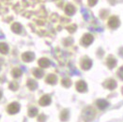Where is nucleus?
Here are the masks:
<instances>
[{
    "label": "nucleus",
    "instance_id": "nucleus-1",
    "mask_svg": "<svg viewBox=\"0 0 123 122\" xmlns=\"http://www.w3.org/2000/svg\"><path fill=\"white\" fill-rule=\"evenodd\" d=\"M95 115H96V113H95V110L93 109L92 107H86L83 111L82 117L85 122H89L94 119Z\"/></svg>",
    "mask_w": 123,
    "mask_h": 122
},
{
    "label": "nucleus",
    "instance_id": "nucleus-2",
    "mask_svg": "<svg viewBox=\"0 0 123 122\" xmlns=\"http://www.w3.org/2000/svg\"><path fill=\"white\" fill-rule=\"evenodd\" d=\"M120 24V21L118 19L117 16H111L108 20V26L112 29H116L119 26Z\"/></svg>",
    "mask_w": 123,
    "mask_h": 122
},
{
    "label": "nucleus",
    "instance_id": "nucleus-3",
    "mask_svg": "<svg viewBox=\"0 0 123 122\" xmlns=\"http://www.w3.org/2000/svg\"><path fill=\"white\" fill-rule=\"evenodd\" d=\"M93 40H94V38L91 34H85L81 40V42L84 46H88L93 42Z\"/></svg>",
    "mask_w": 123,
    "mask_h": 122
},
{
    "label": "nucleus",
    "instance_id": "nucleus-4",
    "mask_svg": "<svg viewBox=\"0 0 123 122\" xmlns=\"http://www.w3.org/2000/svg\"><path fill=\"white\" fill-rule=\"evenodd\" d=\"M19 110H20V105H19V103H17V102H12V103H10V105H9V107H8V112L10 113V115H13V114L18 113Z\"/></svg>",
    "mask_w": 123,
    "mask_h": 122
},
{
    "label": "nucleus",
    "instance_id": "nucleus-5",
    "mask_svg": "<svg viewBox=\"0 0 123 122\" xmlns=\"http://www.w3.org/2000/svg\"><path fill=\"white\" fill-rule=\"evenodd\" d=\"M103 86L109 90H113L117 87V82L114 79H108L103 83Z\"/></svg>",
    "mask_w": 123,
    "mask_h": 122
},
{
    "label": "nucleus",
    "instance_id": "nucleus-6",
    "mask_svg": "<svg viewBox=\"0 0 123 122\" xmlns=\"http://www.w3.org/2000/svg\"><path fill=\"white\" fill-rule=\"evenodd\" d=\"M91 66H92V61L90 60L89 58H87V57L83 58L82 61H81V67H82L83 70L87 71V70H89L91 68Z\"/></svg>",
    "mask_w": 123,
    "mask_h": 122
},
{
    "label": "nucleus",
    "instance_id": "nucleus-7",
    "mask_svg": "<svg viewBox=\"0 0 123 122\" xmlns=\"http://www.w3.org/2000/svg\"><path fill=\"white\" fill-rule=\"evenodd\" d=\"M76 89H77V91L81 92H86L87 90V85H86V82L84 81H78L76 83Z\"/></svg>",
    "mask_w": 123,
    "mask_h": 122
},
{
    "label": "nucleus",
    "instance_id": "nucleus-8",
    "mask_svg": "<svg viewBox=\"0 0 123 122\" xmlns=\"http://www.w3.org/2000/svg\"><path fill=\"white\" fill-rule=\"evenodd\" d=\"M106 65L108 66L109 69H113L114 67H116V65H117V59L112 55H109L106 59Z\"/></svg>",
    "mask_w": 123,
    "mask_h": 122
},
{
    "label": "nucleus",
    "instance_id": "nucleus-9",
    "mask_svg": "<svg viewBox=\"0 0 123 122\" xmlns=\"http://www.w3.org/2000/svg\"><path fill=\"white\" fill-rule=\"evenodd\" d=\"M108 105H109L108 102L105 101V100H103V99H101V100H98V101H97V106H98V108L101 109V110H104L105 108L108 107Z\"/></svg>",
    "mask_w": 123,
    "mask_h": 122
},
{
    "label": "nucleus",
    "instance_id": "nucleus-10",
    "mask_svg": "<svg viewBox=\"0 0 123 122\" xmlns=\"http://www.w3.org/2000/svg\"><path fill=\"white\" fill-rule=\"evenodd\" d=\"M50 103H51V98L48 95L42 96L40 100V104L41 106H46V105H49Z\"/></svg>",
    "mask_w": 123,
    "mask_h": 122
},
{
    "label": "nucleus",
    "instance_id": "nucleus-11",
    "mask_svg": "<svg viewBox=\"0 0 123 122\" xmlns=\"http://www.w3.org/2000/svg\"><path fill=\"white\" fill-rule=\"evenodd\" d=\"M23 59L25 61V62H29L34 59V54L30 53V52H27V53H25L23 55H22Z\"/></svg>",
    "mask_w": 123,
    "mask_h": 122
},
{
    "label": "nucleus",
    "instance_id": "nucleus-12",
    "mask_svg": "<svg viewBox=\"0 0 123 122\" xmlns=\"http://www.w3.org/2000/svg\"><path fill=\"white\" fill-rule=\"evenodd\" d=\"M39 65L42 68H47L50 65V61L48 60L47 58H41L39 61Z\"/></svg>",
    "mask_w": 123,
    "mask_h": 122
},
{
    "label": "nucleus",
    "instance_id": "nucleus-13",
    "mask_svg": "<svg viewBox=\"0 0 123 122\" xmlns=\"http://www.w3.org/2000/svg\"><path fill=\"white\" fill-rule=\"evenodd\" d=\"M68 118H69V111L65 109L60 114V119H61L62 121H66Z\"/></svg>",
    "mask_w": 123,
    "mask_h": 122
},
{
    "label": "nucleus",
    "instance_id": "nucleus-14",
    "mask_svg": "<svg viewBox=\"0 0 123 122\" xmlns=\"http://www.w3.org/2000/svg\"><path fill=\"white\" fill-rule=\"evenodd\" d=\"M46 81H47V83H49V84H51V85H55V84L56 83V76L54 75V74H50V75L47 77Z\"/></svg>",
    "mask_w": 123,
    "mask_h": 122
},
{
    "label": "nucleus",
    "instance_id": "nucleus-15",
    "mask_svg": "<svg viewBox=\"0 0 123 122\" xmlns=\"http://www.w3.org/2000/svg\"><path fill=\"white\" fill-rule=\"evenodd\" d=\"M74 7L71 5V4H69L67 7H66V12L69 14V15H72L73 13H74Z\"/></svg>",
    "mask_w": 123,
    "mask_h": 122
},
{
    "label": "nucleus",
    "instance_id": "nucleus-16",
    "mask_svg": "<svg viewBox=\"0 0 123 122\" xmlns=\"http://www.w3.org/2000/svg\"><path fill=\"white\" fill-rule=\"evenodd\" d=\"M8 50H9V48H8V45H7V44H5V43H0V52H1L2 54H7V53H8Z\"/></svg>",
    "mask_w": 123,
    "mask_h": 122
},
{
    "label": "nucleus",
    "instance_id": "nucleus-17",
    "mask_svg": "<svg viewBox=\"0 0 123 122\" xmlns=\"http://www.w3.org/2000/svg\"><path fill=\"white\" fill-rule=\"evenodd\" d=\"M27 85H28V87L32 89V90H34L37 86H38V85H37V83L34 81V80H29L28 83H27Z\"/></svg>",
    "mask_w": 123,
    "mask_h": 122
},
{
    "label": "nucleus",
    "instance_id": "nucleus-18",
    "mask_svg": "<svg viewBox=\"0 0 123 122\" xmlns=\"http://www.w3.org/2000/svg\"><path fill=\"white\" fill-rule=\"evenodd\" d=\"M37 114H38V109H37V108H30L29 111H28V116H29L30 117L36 116Z\"/></svg>",
    "mask_w": 123,
    "mask_h": 122
},
{
    "label": "nucleus",
    "instance_id": "nucleus-19",
    "mask_svg": "<svg viewBox=\"0 0 123 122\" xmlns=\"http://www.w3.org/2000/svg\"><path fill=\"white\" fill-rule=\"evenodd\" d=\"M34 75L37 77V78H41L42 75H43V72L41 70H35L34 71Z\"/></svg>",
    "mask_w": 123,
    "mask_h": 122
},
{
    "label": "nucleus",
    "instance_id": "nucleus-20",
    "mask_svg": "<svg viewBox=\"0 0 123 122\" xmlns=\"http://www.w3.org/2000/svg\"><path fill=\"white\" fill-rule=\"evenodd\" d=\"M12 74H13V76H14L15 78H17V77H19L21 75V71L19 69H15V70L12 71Z\"/></svg>",
    "mask_w": 123,
    "mask_h": 122
},
{
    "label": "nucleus",
    "instance_id": "nucleus-21",
    "mask_svg": "<svg viewBox=\"0 0 123 122\" xmlns=\"http://www.w3.org/2000/svg\"><path fill=\"white\" fill-rule=\"evenodd\" d=\"M62 85H63L64 86H66V87H69V86L72 85V83H71V81H70L69 79H64V80L62 81Z\"/></svg>",
    "mask_w": 123,
    "mask_h": 122
},
{
    "label": "nucleus",
    "instance_id": "nucleus-22",
    "mask_svg": "<svg viewBox=\"0 0 123 122\" xmlns=\"http://www.w3.org/2000/svg\"><path fill=\"white\" fill-rule=\"evenodd\" d=\"M12 29H13V31H14L15 33H19L21 31L20 25H19L18 24H14V25L12 26Z\"/></svg>",
    "mask_w": 123,
    "mask_h": 122
},
{
    "label": "nucleus",
    "instance_id": "nucleus-23",
    "mask_svg": "<svg viewBox=\"0 0 123 122\" xmlns=\"http://www.w3.org/2000/svg\"><path fill=\"white\" fill-rule=\"evenodd\" d=\"M117 75H118V77H119L121 80H123V66L118 69V71H117Z\"/></svg>",
    "mask_w": 123,
    "mask_h": 122
},
{
    "label": "nucleus",
    "instance_id": "nucleus-24",
    "mask_svg": "<svg viewBox=\"0 0 123 122\" xmlns=\"http://www.w3.org/2000/svg\"><path fill=\"white\" fill-rule=\"evenodd\" d=\"M38 119H39V121L40 122H44L45 121V119H46V116H45L44 115H41V116H39Z\"/></svg>",
    "mask_w": 123,
    "mask_h": 122
},
{
    "label": "nucleus",
    "instance_id": "nucleus-25",
    "mask_svg": "<svg viewBox=\"0 0 123 122\" xmlns=\"http://www.w3.org/2000/svg\"><path fill=\"white\" fill-rule=\"evenodd\" d=\"M97 1H98V0H88V4H89L90 6H95L96 3H97Z\"/></svg>",
    "mask_w": 123,
    "mask_h": 122
},
{
    "label": "nucleus",
    "instance_id": "nucleus-26",
    "mask_svg": "<svg viewBox=\"0 0 123 122\" xmlns=\"http://www.w3.org/2000/svg\"><path fill=\"white\" fill-rule=\"evenodd\" d=\"M76 29V26L75 25H72V26H70V27H68V30H70V32H73V31Z\"/></svg>",
    "mask_w": 123,
    "mask_h": 122
},
{
    "label": "nucleus",
    "instance_id": "nucleus-27",
    "mask_svg": "<svg viewBox=\"0 0 123 122\" xmlns=\"http://www.w3.org/2000/svg\"><path fill=\"white\" fill-rule=\"evenodd\" d=\"M119 55H120L121 56H123V48H121V49L119 50Z\"/></svg>",
    "mask_w": 123,
    "mask_h": 122
},
{
    "label": "nucleus",
    "instance_id": "nucleus-28",
    "mask_svg": "<svg viewBox=\"0 0 123 122\" xmlns=\"http://www.w3.org/2000/svg\"><path fill=\"white\" fill-rule=\"evenodd\" d=\"M1 96H2V92L0 91V98H1Z\"/></svg>",
    "mask_w": 123,
    "mask_h": 122
},
{
    "label": "nucleus",
    "instance_id": "nucleus-29",
    "mask_svg": "<svg viewBox=\"0 0 123 122\" xmlns=\"http://www.w3.org/2000/svg\"><path fill=\"white\" fill-rule=\"evenodd\" d=\"M122 93H123V88H122Z\"/></svg>",
    "mask_w": 123,
    "mask_h": 122
}]
</instances>
